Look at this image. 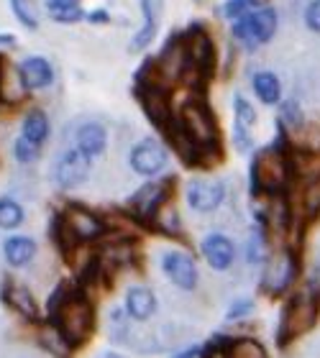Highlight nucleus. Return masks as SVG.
<instances>
[{
    "label": "nucleus",
    "instance_id": "nucleus-1",
    "mask_svg": "<svg viewBox=\"0 0 320 358\" xmlns=\"http://www.w3.org/2000/svg\"><path fill=\"white\" fill-rule=\"evenodd\" d=\"M290 174H292L290 154L282 149V143L264 146V149H259L253 154L251 169H249L253 194H267V197L282 194L284 187L290 185Z\"/></svg>",
    "mask_w": 320,
    "mask_h": 358
},
{
    "label": "nucleus",
    "instance_id": "nucleus-2",
    "mask_svg": "<svg viewBox=\"0 0 320 358\" xmlns=\"http://www.w3.org/2000/svg\"><path fill=\"white\" fill-rule=\"evenodd\" d=\"M174 123L197 149L200 159L210 157V151H218V123L213 118V110L202 100H187Z\"/></svg>",
    "mask_w": 320,
    "mask_h": 358
},
{
    "label": "nucleus",
    "instance_id": "nucleus-3",
    "mask_svg": "<svg viewBox=\"0 0 320 358\" xmlns=\"http://www.w3.org/2000/svg\"><path fill=\"white\" fill-rule=\"evenodd\" d=\"M54 322H57V336H60L62 343H67L69 348H77L88 341V336L92 333V322H95V315H92V305L88 299L80 297V294H72L62 302L57 310L52 313Z\"/></svg>",
    "mask_w": 320,
    "mask_h": 358
},
{
    "label": "nucleus",
    "instance_id": "nucleus-4",
    "mask_svg": "<svg viewBox=\"0 0 320 358\" xmlns=\"http://www.w3.org/2000/svg\"><path fill=\"white\" fill-rule=\"evenodd\" d=\"M182 36H185V49H187V67L182 80L185 83L190 80V85L202 87L210 80L213 69H216V46H213L208 31L202 29V26L187 29V34H182Z\"/></svg>",
    "mask_w": 320,
    "mask_h": 358
},
{
    "label": "nucleus",
    "instance_id": "nucleus-5",
    "mask_svg": "<svg viewBox=\"0 0 320 358\" xmlns=\"http://www.w3.org/2000/svg\"><path fill=\"white\" fill-rule=\"evenodd\" d=\"M318 299L313 294H298L292 297L282 310V320H279V330H277V343L287 345L292 341H298L300 336H305L307 330L315 328L318 322Z\"/></svg>",
    "mask_w": 320,
    "mask_h": 358
},
{
    "label": "nucleus",
    "instance_id": "nucleus-6",
    "mask_svg": "<svg viewBox=\"0 0 320 358\" xmlns=\"http://www.w3.org/2000/svg\"><path fill=\"white\" fill-rule=\"evenodd\" d=\"M277 34V10L269 6H256L249 13L239 15L233 23V38L244 44L246 49H256V46L272 41Z\"/></svg>",
    "mask_w": 320,
    "mask_h": 358
},
{
    "label": "nucleus",
    "instance_id": "nucleus-7",
    "mask_svg": "<svg viewBox=\"0 0 320 358\" xmlns=\"http://www.w3.org/2000/svg\"><path fill=\"white\" fill-rule=\"evenodd\" d=\"M267 266H264V279H261V289L267 292V294H284V292L290 289L295 279H298V271H300V264H298V256L292 248H282V251H277L267 259Z\"/></svg>",
    "mask_w": 320,
    "mask_h": 358
},
{
    "label": "nucleus",
    "instance_id": "nucleus-8",
    "mask_svg": "<svg viewBox=\"0 0 320 358\" xmlns=\"http://www.w3.org/2000/svg\"><path fill=\"white\" fill-rule=\"evenodd\" d=\"M62 241L67 238L69 243H88V241L100 238L105 233V223L97 215H92L85 208H67L60 220Z\"/></svg>",
    "mask_w": 320,
    "mask_h": 358
},
{
    "label": "nucleus",
    "instance_id": "nucleus-9",
    "mask_svg": "<svg viewBox=\"0 0 320 358\" xmlns=\"http://www.w3.org/2000/svg\"><path fill=\"white\" fill-rule=\"evenodd\" d=\"M136 95H139V103H141L146 118H149L159 131H167V128L174 123L172 108H169V97H167V87H164V85L139 83Z\"/></svg>",
    "mask_w": 320,
    "mask_h": 358
},
{
    "label": "nucleus",
    "instance_id": "nucleus-10",
    "mask_svg": "<svg viewBox=\"0 0 320 358\" xmlns=\"http://www.w3.org/2000/svg\"><path fill=\"white\" fill-rule=\"evenodd\" d=\"M185 197H187V205H190L195 213H213V210H218L223 205L225 187H223V182H218V179L197 177L187 182Z\"/></svg>",
    "mask_w": 320,
    "mask_h": 358
},
{
    "label": "nucleus",
    "instance_id": "nucleus-11",
    "mask_svg": "<svg viewBox=\"0 0 320 358\" xmlns=\"http://www.w3.org/2000/svg\"><path fill=\"white\" fill-rule=\"evenodd\" d=\"M128 162H131V169L136 174H141V177H157L164 166H167V149H164L157 138H144V141H139L131 149Z\"/></svg>",
    "mask_w": 320,
    "mask_h": 358
},
{
    "label": "nucleus",
    "instance_id": "nucleus-12",
    "mask_svg": "<svg viewBox=\"0 0 320 358\" xmlns=\"http://www.w3.org/2000/svg\"><path fill=\"white\" fill-rule=\"evenodd\" d=\"M162 271L167 274L174 287L179 289L193 292L197 287V266H195L193 256L185 254V251H164L162 254Z\"/></svg>",
    "mask_w": 320,
    "mask_h": 358
},
{
    "label": "nucleus",
    "instance_id": "nucleus-13",
    "mask_svg": "<svg viewBox=\"0 0 320 358\" xmlns=\"http://www.w3.org/2000/svg\"><path fill=\"white\" fill-rule=\"evenodd\" d=\"M88 172H90V159L80 149L64 151L57 159V164H54V179H57V185L62 189H75V187H80L88 179Z\"/></svg>",
    "mask_w": 320,
    "mask_h": 358
},
{
    "label": "nucleus",
    "instance_id": "nucleus-14",
    "mask_svg": "<svg viewBox=\"0 0 320 358\" xmlns=\"http://www.w3.org/2000/svg\"><path fill=\"white\" fill-rule=\"evenodd\" d=\"M154 62H157L159 77H162L164 83H167V80H179V77L185 75V67H187L185 36H182V34H174V36L164 44L162 54H159Z\"/></svg>",
    "mask_w": 320,
    "mask_h": 358
},
{
    "label": "nucleus",
    "instance_id": "nucleus-15",
    "mask_svg": "<svg viewBox=\"0 0 320 358\" xmlns=\"http://www.w3.org/2000/svg\"><path fill=\"white\" fill-rule=\"evenodd\" d=\"M200 251L205 256L208 266H213L216 271H225V268L233 266V259H236V246L233 241L223 233H208L200 243Z\"/></svg>",
    "mask_w": 320,
    "mask_h": 358
},
{
    "label": "nucleus",
    "instance_id": "nucleus-16",
    "mask_svg": "<svg viewBox=\"0 0 320 358\" xmlns=\"http://www.w3.org/2000/svg\"><path fill=\"white\" fill-rule=\"evenodd\" d=\"M18 80L23 90H44L54 83V69L44 57H29L18 64Z\"/></svg>",
    "mask_w": 320,
    "mask_h": 358
},
{
    "label": "nucleus",
    "instance_id": "nucleus-17",
    "mask_svg": "<svg viewBox=\"0 0 320 358\" xmlns=\"http://www.w3.org/2000/svg\"><path fill=\"white\" fill-rule=\"evenodd\" d=\"M141 13H144V26L139 29L134 41H131V52H141V49H146L154 41L159 23H162L164 0H141Z\"/></svg>",
    "mask_w": 320,
    "mask_h": 358
},
{
    "label": "nucleus",
    "instance_id": "nucleus-18",
    "mask_svg": "<svg viewBox=\"0 0 320 358\" xmlns=\"http://www.w3.org/2000/svg\"><path fill=\"white\" fill-rule=\"evenodd\" d=\"M3 299H6L8 305L13 307L15 313L21 315L23 320H29V322H36L39 320V302L36 297L31 294L23 284H15L13 279H8L6 287H3Z\"/></svg>",
    "mask_w": 320,
    "mask_h": 358
},
{
    "label": "nucleus",
    "instance_id": "nucleus-19",
    "mask_svg": "<svg viewBox=\"0 0 320 358\" xmlns=\"http://www.w3.org/2000/svg\"><path fill=\"white\" fill-rule=\"evenodd\" d=\"M167 202V182H146L139 192L131 197V205L139 210V215L151 220L154 213Z\"/></svg>",
    "mask_w": 320,
    "mask_h": 358
},
{
    "label": "nucleus",
    "instance_id": "nucleus-20",
    "mask_svg": "<svg viewBox=\"0 0 320 358\" xmlns=\"http://www.w3.org/2000/svg\"><path fill=\"white\" fill-rule=\"evenodd\" d=\"M126 313L134 320H149L157 313V294L149 287H131L126 292Z\"/></svg>",
    "mask_w": 320,
    "mask_h": 358
},
{
    "label": "nucleus",
    "instance_id": "nucleus-21",
    "mask_svg": "<svg viewBox=\"0 0 320 358\" xmlns=\"http://www.w3.org/2000/svg\"><path fill=\"white\" fill-rule=\"evenodd\" d=\"M105 143H108V136H105V128L100 123H85L77 131V149L88 159L100 157L105 151Z\"/></svg>",
    "mask_w": 320,
    "mask_h": 358
},
{
    "label": "nucleus",
    "instance_id": "nucleus-22",
    "mask_svg": "<svg viewBox=\"0 0 320 358\" xmlns=\"http://www.w3.org/2000/svg\"><path fill=\"white\" fill-rule=\"evenodd\" d=\"M3 254L11 266H26L36 256V241L29 236H11L3 246Z\"/></svg>",
    "mask_w": 320,
    "mask_h": 358
},
{
    "label": "nucleus",
    "instance_id": "nucleus-23",
    "mask_svg": "<svg viewBox=\"0 0 320 358\" xmlns=\"http://www.w3.org/2000/svg\"><path fill=\"white\" fill-rule=\"evenodd\" d=\"M251 85H253L256 97H259L264 105L279 103V97H282V83H279V77H277L274 72H256Z\"/></svg>",
    "mask_w": 320,
    "mask_h": 358
},
{
    "label": "nucleus",
    "instance_id": "nucleus-24",
    "mask_svg": "<svg viewBox=\"0 0 320 358\" xmlns=\"http://www.w3.org/2000/svg\"><path fill=\"white\" fill-rule=\"evenodd\" d=\"M21 136H26L29 141L39 143V146H44L46 138H49V118H46V113L31 110L29 115L23 118Z\"/></svg>",
    "mask_w": 320,
    "mask_h": 358
},
{
    "label": "nucleus",
    "instance_id": "nucleus-25",
    "mask_svg": "<svg viewBox=\"0 0 320 358\" xmlns=\"http://www.w3.org/2000/svg\"><path fill=\"white\" fill-rule=\"evenodd\" d=\"M225 356H233V358H264V356H267V348H264L259 341L241 338V341H231V343L225 345Z\"/></svg>",
    "mask_w": 320,
    "mask_h": 358
},
{
    "label": "nucleus",
    "instance_id": "nucleus-26",
    "mask_svg": "<svg viewBox=\"0 0 320 358\" xmlns=\"http://www.w3.org/2000/svg\"><path fill=\"white\" fill-rule=\"evenodd\" d=\"M23 223V208L11 197H0V228L13 231Z\"/></svg>",
    "mask_w": 320,
    "mask_h": 358
},
{
    "label": "nucleus",
    "instance_id": "nucleus-27",
    "mask_svg": "<svg viewBox=\"0 0 320 358\" xmlns=\"http://www.w3.org/2000/svg\"><path fill=\"white\" fill-rule=\"evenodd\" d=\"M11 10L26 29H36L39 26V8L36 0H11Z\"/></svg>",
    "mask_w": 320,
    "mask_h": 358
},
{
    "label": "nucleus",
    "instance_id": "nucleus-28",
    "mask_svg": "<svg viewBox=\"0 0 320 358\" xmlns=\"http://www.w3.org/2000/svg\"><path fill=\"white\" fill-rule=\"evenodd\" d=\"M279 123L287 126L290 131H300V128L305 126V115H302V110H300L298 100H287V103H282V108H279Z\"/></svg>",
    "mask_w": 320,
    "mask_h": 358
},
{
    "label": "nucleus",
    "instance_id": "nucleus-29",
    "mask_svg": "<svg viewBox=\"0 0 320 358\" xmlns=\"http://www.w3.org/2000/svg\"><path fill=\"white\" fill-rule=\"evenodd\" d=\"M233 115H236V123H239V126L251 128L253 123H256V110H253V105L249 103L244 95L233 97Z\"/></svg>",
    "mask_w": 320,
    "mask_h": 358
},
{
    "label": "nucleus",
    "instance_id": "nucleus-30",
    "mask_svg": "<svg viewBox=\"0 0 320 358\" xmlns=\"http://www.w3.org/2000/svg\"><path fill=\"white\" fill-rule=\"evenodd\" d=\"M246 262L249 264H264L267 262V243L261 241L259 233H253L251 238L246 241Z\"/></svg>",
    "mask_w": 320,
    "mask_h": 358
},
{
    "label": "nucleus",
    "instance_id": "nucleus-31",
    "mask_svg": "<svg viewBox=\"0 0 320 358\" xmlns=\"http://www.w3.org/2000/svg\"><path fill=\"white\" fill-rule=\"evenodd\" d=\"M13 151H15V159H18V162H23V164H29V162H34V159L39 157V151H41V146H39V143H34V141H29L26 136H18V138H15Z\"/></svg>",
    "mask_w": 320,
    "mask_h": 358
},
{
    "label": "nucleus",
    "instance_id": "nucleus-32",
    "mask_svg": "<svg viewBox=\"0 0 320 358\" xmlns=\"http://www.w3.org/2000/svg\"><path fill=\"white\" fill-rule=\"evenodd\" d=\"M261 0H225V6H223V15L225 18H231V21H236L239 15L249 13L251 8L259 6Z\"/></svg>",
    "mask_w": 320,
    "mask_h": 358
},
{
    "label": "nucleus",
    "instance_id": "nucleus-33",
    "mask_svg": "<svg viewBox=\"0 0 320 358\" xmlns=\"http://www.w3.org/2000/svg\"><path fill=\"white\" fill-rule=\"evenodd\" d=\"M49 18L57 23H77L85 18V10L80 6H69V8H54L49 10Z\"/></svg>",
    "mask_w": 320,
    "mask_h": 358
},
{
    "label": "nucleus",
    "instance_id": "nucleus-34",
    "mask_svg": "<svg viewBox=\"0 0 320 358\" xmlns=\"http://www.w3.org/2000/svg\"><path fill=\"white\" fill-rule=\"evenodd\" d=\"M302 205H305V213L307 217H315L320 213V179L310 182V187L305 189V197H302Z\"/></svg>",
    "mask_w": 320,
    "mask_h": 358
},
{
    "label": "nucleus",
    "instance_id": "nucleus-35",
    "mask_svg": "<svg viewBox=\"0 0 320 358\" xmlns=\"http://www.w3.org/2000/svg\"><path fill=\"white\" fill-rule=\"evenodd\" d=\"M253 313V302L251 299H236L231 307H228V313H225V320L233 322V320H241V317H249Z\"/></svg>",
    "mask_w": 320,
    "mask_h": 358
},
{
    "label": "nucleus",
    "instance_id": "nucleus-36",
    "mask_svg": "<svg viewBox=\"0 0 320 358\" xmlns=\"http://www.w3.org/2000/svg\"><path fill=\"white\" fill-rule=\"evenodd\" d=\"M305 26L320 34V0H310V6L305 8Z\"/></svg>",
    "mask_w": 320,
    "mask_h": 358
},
{
    "label": "nucleus",
    "instance_id": "nucleus-37",
    "mask_svg": "<svg viewBox=\"0 0 320 358\" xmlns=\"http://www.w3.org/2000/svg\"><path fill=\"white\" fill-rule=\"evenodd\" d=\"M233 143H236V149L239 151L251 149V136H249V128L236 123V126H233Z\"/></svg>",
    "mask_w": 320,
    "mask_h": 358
},
{
    "label": "nucleus",
    "instance_id": "nucleus-38",
    "mask_svg": "<svg viewBox=\"0 0 320 358\" xmlns=\"http://www.w3.org/2000/svg\"><path fill=\"white\" fill-rule=\"evenodd\" d=\"M88 21H92V23H108L111 21V15H108V10H92L90 15H85Z\"/></svg>",
    "mask_w": 320,
    "mask_h": 358
},
{
    "label": "nucleus",
    "instance_id": "nucleus-39",
    "mask_svg": "<svg viewBox=\"0 0 320 358\" xmlns=\"http://www.w3.org/2000/svg\"><path fill=\"white\" fill-rule=\"evenodd\" d=\"M69 6H80V0H46L49 10H54V8H69Z\"/></svg>",
    "mask_w": 320,
    "mask_h": 358
},
{
    "label": "nucleus",
    "instance_id": "nucleus-40",
    "mask_svg": "<svg viewBox=\"0 0 320 358\" xmlns=\"http://www.w3.org/2000/svg\"><path fill=\"white\" fill-rule=\"evenodd\" d=\"M0 80H3V72H0Z\"/></svg>",
    "mask_w": 320,
    "mask_h": 358
}]
</instances>
